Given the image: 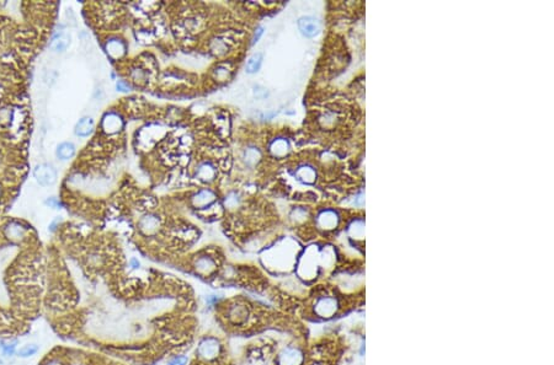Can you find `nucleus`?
I'll use <instances>...</instances> for the list:
<instances>
[{
  "label": "nucleus",
  "mask_w": 554,
  "mask_h": 365,
  "mask_svg": "<svg viewBox=\"0 0 554 365\" xmlns=\"http://www.w3.org/2000/svg\"><path fill=\"white\" fill-rule=\"evenodd\" d=\"M221 351L222 346L219 339H217L216 337H205L198 343L196 353H197L198 358L202 359V361L212 362L218 358V356L221 354Z\"/></svg>",
  "instance_id": "1"
},
{
  "label": "nucleus",
  "mask_w": 554,
  "mask_h": 365,
  "mask_svg": "<svg viewBox=\"0 0 554 365\" xmlns=\"http://www.w3.org/2000/svg\"><path fill=\"white\" fill-rule=\"evenodd\" d=\"M34 175L37 182L42 186L53 185L56 182V180H57V172H56V170L52 166L47 164H40L36 166Z\"/></svg>",
  "instance_id": "2"
},
{
  "label": "nucleus",
  "mask_w": 554,
  "mask_h": 365,
  "mask_svg": "<svg viewBox=\"0 0 554 365\" xmlns=\"http://www.w3.org/2000/svg\"><path fill=\"white\" fill-rule=\"evenodd\" d=\"M298 29L306 37H315L320 31V21L313 16H303L298 20Z\"/></svg>",
  "instance_id": "3"
},
{
  "label": "nucleus",
  "mask_w": 554,
  "mask_h": 365,
  "mask_svg": "<svg viewBox=\"0 0 554 365\" xmlns=\"http://www.w3.org/2000/svg\"><path fill=\"white\" fill-rule=\"evenodd\" d=\"M302 362V353L296 348H287L278 357L280 365H300Z\"/></svg>",
  "instance_id": "4"
},
{
  "label": "nucleus",
  "mask_w": 554,
  "mask_h": 365,
  "mask_svg": "<svg viewBox=\"0 0 554 365\" xmlns=\"http://www.w3.org/2000/svg\"><path fill=\"white\" fill-rule=\"evenodd\" d=\"M103 128L104 131L109 134H115L122 128V119L115 112H110L103 119Z\"/></svg>",
  "instance_id": "5"
},
{
  "label": "nucleus",
  "mask_w": 554,
  "mask_h": 365,
  "mask_svg": "<svg viewBox=\"0 0 554 365\" xmlns=\"http://www.w3.org/2000/svg\"><path fill=\"white\" fill-rule=\"evenodd\" d=\"M214 201H216V195L211 190H202L193 196L192 206L195 208L202 209L211 206Z\"/></svg>",
  "instance_id": "6"
},
{
  "label": "nucleus",
  "mask_w": 554,
  "mask_h": 365,
  "mask_svg": "<svg viewBox=\"0 0 554 365\" xmlns=\"http://www.w3.org/2000/svg\"><path fill=\"white\" fill-rule=\"evenodd\" d=\"M195 268H196V270L200 273V274L208 275V274H211L212 272H214V270H216L217 264H216V261H214L212 257L202 256V257H200V259L196 260Z\"/></svg>",
  "instance_id": "7"
},
{
  "label": "nucleus",
  "mask_w": 554,
  "mask_h": 365,
  "mask_svg": "<svg viewBox=\"0 0 554 365\" xmlns=\"http://www.w3.org/2000/svg\"><path fill=\"white\" fill-rule=\"evenodd\" d=\"M106 51L112 58L119 59L126 53V46L119 38H112L106 43Z\"/></svg>",
  "instance_id": "8"
},
{
  "label": "nucleus",
  "mask_w": 554,
  "mask_h": 365,
  "mask_svg": "<svg viewBox=\"0 0 554 365\" xmlns=\"http://www.w3.org/2000/svg\"><path fill=\"white\" fill-rule=\"evenodd\" d=\"M158 228H159V219L155 215H145L140 219L139 229L144 234H153V232L158 230Z\"/></svg>",
  "instance_id": "9"
},
{
  "label": "nucleus",
  "mask_w": 554,
  "mask_h": 365,
  "mask_svg": "<svg viewBox=\"0 0 554 365\" xmlns=\"http://www.w3.org/2000/svg\"><path fill=\"white\" fill-rule=\"evenodd\" d=\"M335 308L336 303L333 298H323L316 304V311H318V313L321 316H325V317L330 316L335 311Z\"/></svg>",
  "instance_id": "10"
},
{
  "label": "nucleus",
  "mask_w": 554,
  "mask_h": 365,
  "mask_svg": "<svg viewBox=\"0 0 554 365\" xmlns=\"http://www.w3.org/2000/svg\"><path fill=\"white\" fill-rule=\"evenodd\" d=\"M197 176L201 181H205V182L212 181L216 177V168L209 164V162H203V164L198 166Z\"/></svg>",
  "instance_id": "11"
},
{
  "label": "nucleus",
  "mask_w": 554,
  "mask_h": 365,
  "mask_svg": "<svg viewBox=\"0 0 554 365\" xmlns=\"http://www.w3.org/2000/svg\"><path fill=\"white\" fill-rule=\"evenodd\" d=\"M93 129H94L93 119L89 118V117H85V118L80 119V121L78 122V124L75 126V134L79 135V137H86V135H89L91 132H93Z\"/></svg>",
  "instance_id": "12"
},
{
  "label": "nucleus",
  "mask_w": 554,
  "mask_h": 365,
  "mask_svg": "<svg viewBox=\"0 0 554 365\" xmlns=\"http://www.w3.org/2000/svg\"><path fill=\"white\" fill-rule=\"evenodd\" d=\"M75 154V147L74 144H71L69 142L62 143L61 145H58L57 148V156L61 160H68L70 157L74 156Z\"/></svg>",
  "instance_id": "13"
},
{
  "label": "nucleus",
  "mask_w": 554,
  "mask_h": 365,
  "mask_svg": "<svg viewBox=\"0 0 554 365\" xmlns=\"http://www.w3.org/2000/svg\"><path fill=\"white\" fill-rule=\"evenodd\" d=\"M262 64V54L261 53H255L249 58L246 63V71L250 74H254L259 71Z\"/></svg>",
  "instance_id": "14"
},
{
  "label": "nucleus",
  "mask_w": 554,
  "mask_h": 365,
  "mask_svg": "<svg viewBox=\"0 0 554 365\" xmlns=\"http://www.w3.org/2000/svg\"><path fill=\"white\" fill-rule=\"evenodd\" d=\"M69 46V37L67 35H60L53 40L52 42V50H55L56 52H64Z\"/></svg>",
  "instance_id": "15"
},
{
  "label": "nucleus",
  "mask_w": 554,
  "mask_h": 365,
  "mask_svg": "<svg viewBox=\"0 0 554 365\" xmlns=\"http://www.w3.org/2000/svg\"><path fill=\"white\" fill-rule=\"evenodd\" d=\"M6 235L9 239L16 241V240H20L22 236H24L25 229L22 228V226H20L19 224H15V223L10 224V225L6 228Z\"/></svg>",
  "instance_id": "16"
},
{
  "label": "nucleus",
  "mask_w": 554,
  "mask_h": 365,
  "mask_svg": "<svg viewBox=\"0 0 554 365\" xmlns=\"http://www.w3.org/2000/svg\"><path fill=\"white\" fill-rule=\"evenodd\" d=\"M37 351H38V347L36 346V344H27V346H25L24 348L20 349L19 356L26 358V357L34 356L35 353H37Z\"/></svg>",
  "instance_id": "17"
},
{
  "label": "nucleus",
  "mask_w": 554,
  "mask_h": 365,
  "mask_svg": "<svg viewBox=\"0 0 554 365\" xmlns=\"http://www.w3.org/2000/svg\"><path fill=\"white\" fill-rule=\"evenodd\" d=\"M257 157H259V152L254 148H250L245 152V160H246L247 164L254 165L257 161Z\"/></svg>",
  "instance_id": "18"
},
{
  "label": "nucleus",
  "mask_w": 554,
  "mask_h": 365,
  "mask_svg": "<svg viewBox=\"0 0 554 365\" xmlns=\"http://www.w3.org/2000/svg\"><path fill=\"white\" fill-rule=\"evenodd\" d=\"M186 364H187V358L184 356L174 357L172 361L168 363V365H186Z\"/></svg>",
  "instance_id": "19"
},
{
  "label": "nucleus",
  "mask_w": 554,
  "mask_h": 365,
  "mask_svg": "<svg viewBox=\"0 0 554 365\" xmlns=\"http://www.w3.org/2000/svg\"><path fill=\"white\" fill-rule=\"evenodd\" d=\"M221 300H222V297H218V295H208V297L206 298V303H207V305L209 306L217 305Z\"/></svg>",
  "instance_id": "20"
},
{
  "label": "nucleus",
  "mask_w": 554,
  "mask_h": 365,
  "mask_svg": "<svg viewBox=\"0 0 554 365\" xmlns=\"http://www.w3.org/2000/svg\"><path fill=\"white\" fill-rule=\"evenodd\" d=\"M2 351L6 356H12L15 353V344H6L2 343Z\"/></svg>",
  "instance_id": "21"
},
{
  "label": "nucleus",
  "mask_w": 554,
  "mask_h": 365,
  "mask_svg": "<svg viewBox=\"0 0 554 365\" xmlns=\"http://www.w3.org/2000/svg\"><path fill=\"white\" fill-rule=\"evenodd\" d=\"M262 33H264V29H259V30H257V32L255 33V36H254V42H257V40H259V38L261 37Z\"/></svg>",
  "instance_id": "22"
},
{
  "label": "nucleus",
  "mask_w": 554,
  "mask_h": 365,
  "mask_svg": "<svg viewBox=\"0 0 554 365\" xmlns=\"http://www.w3.org/2000/svg\"><path fill=\"white\" fill-rule=\"evenodd\" d=\"M47 365H61V364L57 363V362H51V363H48Z\"/></svg>",
  "instance_id": "23"
},
{
  "label": "nucleus",
  "mask_w": 554,
  "mask_h": 365,
  "mask_svg": "<svg viewBox=\"0 0 554 365\" xmlns=\"http://www.w3.org/2000/svg\"><path fill=\"white\" fill-rule=\"evenodd\" d=\"M0 195H1V191H0Z\"/></svg>",
  "instance_id": "24"
}]
</instances>
